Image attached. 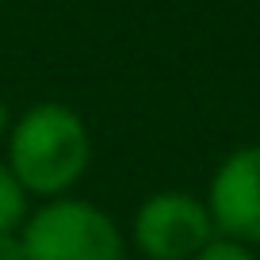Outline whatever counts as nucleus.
I'll use <instances>...</instances> for the list:
<instances>
[{
	"instance_id": "1",
	"label": "nucleus",
	"mask_w": 260,
	"mask_h": 260,
	"mask_svg": "<svg viewBox=\"0 0 260 260\" xmlns=\"http://www.w3.org/2000/svg\"><path fill=\"white\" fill-rule=\"evenodd\" d=\"M92 138L84 119L65 104H35L8 126V169L27 195L57 199L88 172Z\"/></svg>"
},
{
	"instance_id": "2",
	"label": "nucleus",
	"mask_w": 260,
	"mask_h": 260,
	"mask_svg": "<svg viewBox=\"0 0 260 260\" xmlns=\"http://www.w3.org/2000/svg\"><path fill=\"white\" fill-rule=\"evenodd\" d=\"M27 260H126V241L107 211L57 195L23 222Z\"/></svg>"
},
{
	"instance_id": "3",
	"label": "nucleus",
	"mask_w": 260,
	"mask_h": 260,
	"mask_svg": "<svg viewBox=\"0 0 260 260\" xmlns=\"http://www.w3.org/2000/svg\"><path fill=\"white\" fill-rule=\"evenodd\" d=\"M211 237V211L187 191H157L134 214V245L149 260H191Z\"/></svg>"
},
{
	"instance_id": "4",
	"label": "nucleus",
	"mask_w": 260,
	"mask_h": 260,
	"mask_svg": "<svg viewBox=\"0 0 260 260\" xmlns=\"http://www.w3.org/2000/svg\"><path fill=\"white\" fill-rule=\"evenodd\" d=\"M207 211L222 237L260 245V146L234 149L218 165L207 195Z\"/></svg>"
},
{
	"instance_id": "5",
	"label": "nucleus",
	"mask_w": 260,
	"mask_h": 260,
	"mask_svg": "<svg viewBox=\"0 0 260 260\" xmlns=\"http://www.w3.org/2000/svg\"><path fill=\"white\" fill-rule=\"evenodd\" d=\"M23 218H27V191L19 187L8 165L0 161V230H19Z\"/></svg>"
},
{
	"instance_id": "6",
	"label": "nucleus",
	"mask_w": 260,
	"mask_h": 260,
	"mask_svg": "<svg viewBox=\"0 0 260 260\" xmlns=\"http://www.w3.org/2000/svg\"><path fill=\"white\" fill-rule=\"evenodd\" d=\"M191 260H256V256H252L249 245H241V241H230V237H211V241L195 252Z\"/></svg>"
},
{
	"instance_id": "7",
	"label": "nucleus",
	"mask_w": 260,
	"mask_h": 260,
	"mask_svg": "<svg viewBox=\"0 0 260 260\" xmlns=\"http://www.w3.org/2000/svg\"><path fill=\"white\" fill-rule=\"evenodd\" d=\"M0 260H27L19 230H0Z\"/></svg>"
},
{
	"instance_id": "8",
	"label": "nucleus",
	"mask_w": 260,
	"mask_h": 260,
	"mask_svg": "<svg viewBox=\"0 0 260 260\" xmlns=\"http://www.w3.org/2000/svg\"><path fill=\"white\" fill-rule=\"evenodd\" d=\"M8 126H12V111H8V104L0 100V134H8Z\"/></svg>"
}]
</instances>
